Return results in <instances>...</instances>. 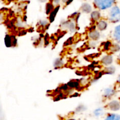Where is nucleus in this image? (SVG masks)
<instances>
[{
    "label": "nucleus",
    "instance_id": "a211bd4d",
    "mask_svg": "<svg viewBox=\"0 0 120 120\" xmlns=\"http://www.w3.org/2000/svg\"><path fill=\"white\" fill-rule=\"evenodd\" d=\"M53 1L55 2V3L57 4V3H59V2L60 0H53Z\"/></svg>",
    "mask_w": 120,
    "mask_h": 120
},
{
    "label": "nucleus",
    "instance_id": "6e6552de",
    "mask_svg": "<svg viewBox=\"0 0 120 120\" xmlns=\"http://www.w3.org/2000/svg\"><path fill=\"white\" fill-rule=\"evenodd\" d=\"M89 36L91 39L94 40H97L100 37V34L96 30H93V31L91 32L89 34Z\"/></svg>",
    "mask_w": 120,
    "mask_h": 120
},
{
    "label": "nucleus",
    "instance_id": "ddd939ff",
    "mask_svg": "<svg viewBox=\"0 0 120 120\" xmlns=\"http://www.w3.org/2000/svg\"><path fill=\"white\" fill-rule=\"evenodd\" d=\"M91 18L93 19L94 20L96 21L98 20L100 18V13L98 11H94L91 14Z\"/></svg>",
    "mask_w": 120,
    "mask_h": 120
},
{
    "label": "nucleus",
    "instance_id": "9d476101",
    "mask_svg": "<svg viewBox=\"0 0 120 120\" xmlns=\"http://www.w3.org/2000/svg\"><path fill=\"white\" fill-rule=\"evenodd\" d=\"M105 120H120V115L110 114L108 116Z\"/></svg>",
    "mask_w": 120,
    "mask_h": 120
},
{
    "label": "nucleus",
    "instance_id": "412c9836",
    "mask_svg": "<svg viewBox=\"0 0 120 120\" xmlns=\"http://www.w3.org/2000/svg\"><path fill=\"white\" fill-rule=\"evenodd\" d=\"M63 2H68V0H63Z\"/></svg>",
    "mask_w": 120,
    "mask_h": 120
},
{
    "label": "nucleus",
    "instance_id": "6ab92c4d",
    "mask_svg": "<svg viewBox=\"0 0 120 120\" xmlns=\"http://www.w3.org/2000/svg\"><path fill=\"white\" fill-rule=\"evenodd\" d=\"M118 82H119V83H120V76H119V77H118Z\"/></svg>",
    "mask_w": 120,
    "mask_h": 120
},
{
    "label": "nucleus",
    "instance_id": "f257e3e1",
    "mask_svg": "<svg viewBox=\"0 0 120 120\" xmlns=\"http://www.w3.org/2000/svg\"><path fill=\"white\" fill-rule=\"evenodd\" d=\"M114 1L115 0H94V3L100 9H105L111 7Z\"/></svg>",
    "mask_w": 120,
    "mask_h": 120
},
{
    "label": "nucleus",
    "instance_id": "aec40b11",
    "mask_svg": "<svg viewBox=\"0 0 120 120\" xmlns=\"http://www.w3.org/2000/svg\"><path fill=\"white\" fill-rule=\"evenodd\" d=\"M40 1H41V2H45L46 1V0H39Z\"/></svg>",
    "mask_w": 120,
    "mask_h": 120
},
{
    "label": "nucleus",
    "instance_id": "f8f14e48",
    "mask_svg": "<svg viewBox=\"0 0 120 120\" xmlns=\"http://www.w3.org/2000/svg\"><path fill=\"white\" fill-rule=\"evenodd\" d=\"M114 94V90H112L111 89H107L105 90V92H104V94L107 97L112 96Z\"/></svg>",
    "mask_w": 120,
    "mask_h": 120
},
{
    "label": "nucleus",
    "instance_id": "39448f33",
    "mask_svg": "<svg viewBox=\"0 0 120 120\" xmlns=\"http://www.w3.org/2000/svg\"><path fill=\"white\" fill-rule=\"evenodd\" d=\"M107 26V23H106V22H105L104 21H100L98 23V24H97V28L100 30H103L105 29Z\"/></svg>",
    "mask_w": 120,
    "mask_h": 120
},
{
    "label": "nucleus",
    "instance_id": "1a4fd4ad",
    "mask_svg": "<svg viewBox=\"0 0 120 120\" xmlns=\"http://www.w3.org/2000/svg\"><path fill=\"white\" fill-rule=\"evenodd\" d=\"M82 9L83 12H90L91 11V7L88 4H84L82 5Z\"/></svg>",
    "mask_w": 120,
    "mask_h": 120
},
{
    "label": "nucleus",
    "instance_id": "f03ea898",
    "mask_svg": "<svg viewBox=\"0 0 120 120\" xmlns=\"http://www.w3.org/2000/svg\"><path fill=\"white\" fill-rule=\"evenodd\" d=\"M110 18L112 22H117L120 21V9L118 7L111 8L110 12Z\"/></svg>",
    "mask_w": 120,
    "mask_h": 120
},
{
    "label": "nucleus",
    "instance_id": "f3484780",
    "mask_svg": "<svg viewBox=\"0 0 120 120\" xmlns=\"http://www.w3.org/2000/svg\"><path fill=\"white\" fill-rule=\"evenodd\" d=\"M72 1H73V0H68V1L67 2V5H69V4L71 3V2H72Z\"/></svg>",
    "mask_w": 120,
    "mask_h": 120
},
{
    "label": "nucleus",
    "instance_id": "0eeeda50",
    "mask_svg": "<svg viewBox=\"0 0 120 120\" xmlns=\"http://www.w3.org/2000/svg\"><path fill=\"white\" fill-rule=\"evenodd\" d=\"M59 9V7L58 6V7H57V8H56L55 9H53V10L52 11V12L50 13V16H49V19H50V22H53V21H54L55 16L56 15V14H57Z\"/></svg>",
    "mask_w": 120,
    "mask_h": 120
},
{
    "label": "nucleus",
    "instance_id": "9b49d317",
    "mask_svg": "<svg viewBox=\"0 0 120 120\" xmlns=\"http://www.w3.org/2000/svg\"><path fill=\"white\" fill-rule=\"evenodd\" d=\"M5 43L6 46L7 47L11 46L12 43V41L11 38L9 35H7L5 38Z\"/></svg>",
    "mask_w": 120,
    "mask_h": 120
},
{
    "label": "nucleus",
    "instance_id": "4be33fe9",
    "mask_svg": "<svg viewBox=\"0 0 120 120\" xmlns=\"http://www.w3.org/2000/svg\"><path fill=\"white\" fill-rule=\"evenodd\" d=\"M119 60H120V56H119Z\"/></svg>",
    "mask_w": 120,
    "mask_h": 120
},
{
    "label": "nucleus",
    "instance_id": "dca6fc26",
    "mask_svg": "<svg viewBox=\"0 0 120 120\" xmlns=\"http://www.w3.org/2000/svg\"><path fill=\"white\" fill-rule=\"evenodd\" d=\"M94 113H95V114H96V116H100V115L102 113L101 109H97V110H96V111H95Z\"/></svg>",
    "mask_w": 120,
    "mask_h": 120
},
{
    "label": "nucleus",
    "instance_id": "423d86ee",
    "mask_svg": "<svg viewBox=\"0 0 120 120\" xmlns=\"http://www.w3.org/2000/svg\"><path fill=\"white\" fill-rule=\"evenodd\" d=\"M102 62L105 64H110L112 62V57L111 56H106L102 59Z\"/></svg>",
    "mask_w": 120,
    "mask_h": 120
},
{
    "label": "nucleus",
    "instance_id": "20e7f679",
    "mask_svg": "<svg viewBox=\"0 0 120 120\" xmlns=\"http://www.w3.org/2000/svg\"><path fill=\"white\" fill-rule=\"evenodd\" d=\"M114 38L118 43H120V25L116 27L114 33Z\"/></svg>",
    "mask_w": 120,
    "mask_h": 120
},
{
    "label": "nucleus",
    "instance_id": "4468645a",
    "mask_svg": "<svg viewBox=\"0 0 120 120\" xmlns=\"http://www.w3.org/2000/svg\"><path fill=\"white\" fill-rule=\"evenodd\" d=\"M53 10V5L50 3L47 4L46 5V14H49L50 12H52Z\"/></svg>",
    "mask_w": 120,
    "mask_h": 120
},
{
    "label": "nucleus",
    "instance_id": "7ed1b4c3",
    "mask_svg": "<svg viewBox=\"0 0 120 120\" xmlns=\"http://www.w3.org/2000/svg\"><path fill=\"white\" fill-rule=\"evenodd\" d=\"M109 107L111 110L117 111L120 109V104L117 101H112L109 104Z\"/></svg>",
    "mask_w": 120,
    "mask_h": 120
},
{
    "label": "nucleus",
    "instance_id": "2eb2a0df",
    "mask_svg": "<svg viewBox=\"0 0 120 120\" xmlns=\"http://www.w3.org/2000/svg\"><path fill=\"white\" fill-rule=\"evenodd\" d=\"M69 87L71 88H75V87H77L79 86V83L77 82H73V81H71V82H69L68 84Z\"/></svg>",
    "mask_w": 120,
    "mask_h": 120
}]
</instances>
